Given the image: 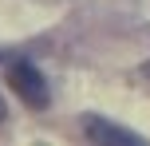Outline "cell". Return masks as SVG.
I'll return each instance as SVG.
<instances>
[{
  "mask_svg": "<svg viewBox=\"0 0 150 146\" xmlns=\"http://www.w3.org/2000/svg\"><path fill=\"white\" fill-rule=\"evenodd\" d=\"M8 87H12V91L20 95L32 111H40V107H47V103H52L47 79L40 75V67H36V63H28V59H16L12 67H8Z\"/></svg>",
  "mask_w": 150,
  "mask_h": 146,
  "instance_id": "6da1fadb",
  "label": "cell"
},
{
  "mask_svg": "<svg viewBox=\"0 0 150 146\" xmlns=\"http://www.w3.org/2000/svg\"><path fill=\"white\" fill-rule=\"evenodd\" d=\"M83 134H87L91 142H119V146H130V142H142L134 130H122V126L107 123V118H83Z\"/></svg>",
  "mask_w": 150,
  "mask_h": 146,
  "instance_id": "7a4b0ae2",
  "label": "cell"
},
{
  "mask_svg": "<svg viewBox=\"0 0 150 146\" xmlns=\"http://www.w3.org/2000/svg\"><path fill=\"white\" fill-rule=\"evenodd\" d=\"M4 115H8V107H4V99H0V123H4Z\"/></svg>",
  "mask_w": 150,
  "mask_h": 146,
  "instance_id": "3957f363",
  "label": "cell"
},
{
  "mask_svg": "<svg viewBox=\"0 0 150 146\" xmlns=\"http://www.w3.org/2000/svg\"><path fill=\"white\" fill-rule=\"evenodd\" d=\"M142 75H146V79H150V63H142Z\"/></svg>",
  "mask_w": 150,
  "mask_h": 146,
  "instance_id": "277c9868",
  "label": "cell"
}]
</instances>
